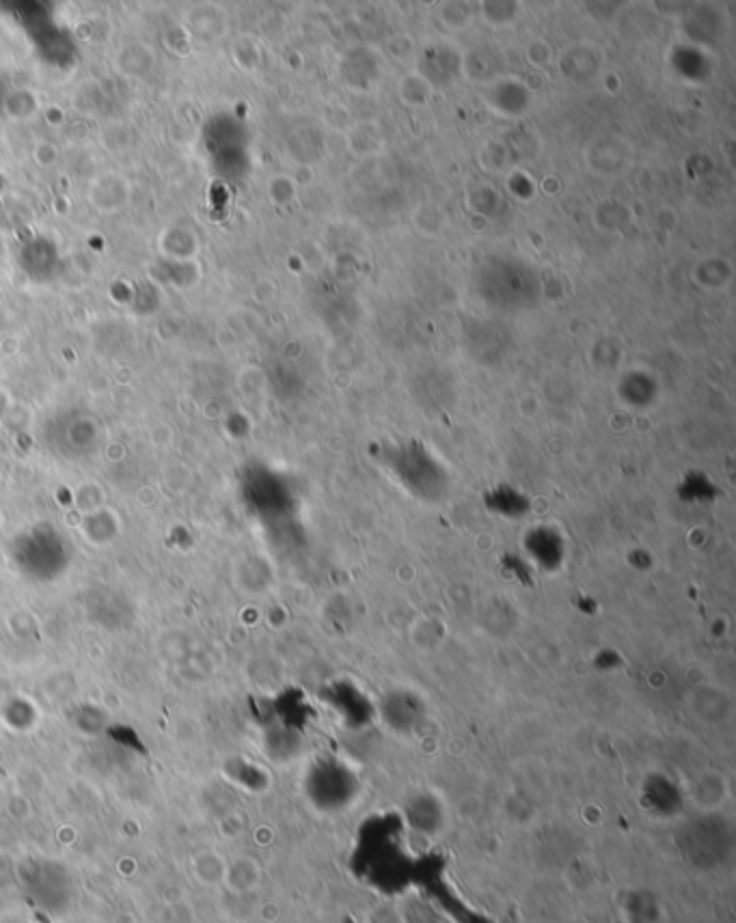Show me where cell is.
<instances>
[{
  "label": "cell",
  "instance_id": "obj_1",
  "mask_svg": "<svg viewBox=\"0 0 736 923\" xmlns=\"http://www.w3.org/2000/svg\"><path fill=\"white\" fill-rule=\"evenodd\" d=\"M726 794V783L719 775H704L693 785V801L702 809L721 807Z\"/></svg>",
  "mask_w": 736,
  "mask_h": 923
}]
</instances>
